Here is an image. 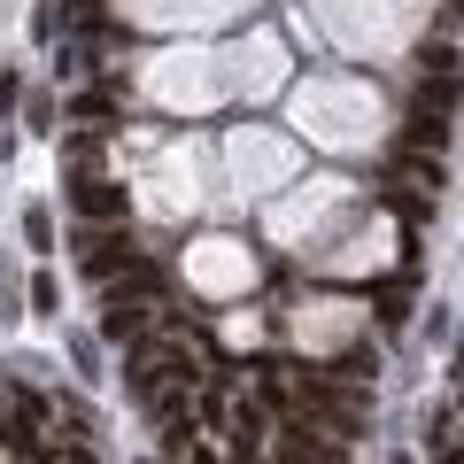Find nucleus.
I'll return each mask as SVG.
<instances>
[{"mask_svg":"<svg viewBox=\"0 0 464 464\" xmlns=\"http://www.w3.org/2000/svg\"><path fill=\"white\" fill-rule=\"evenodd\" d=\"M78 248H85V271H93L101 286H116V279H124V271L140 264V248H132V240H109V232H85Z\"/></svg>","mask_w":464,"mask_h":464,"instance_id":"f257e3e1","label":"nucleus"},{"mask_svg":"<svg viewBox=\"0 0 464 464\" xmlns=\"http://www.w3.org/2000/svg\"><path fill=\"white\" fill-rule=\"evenodd\" d=\"M70 24H85V32H93V24H101V0H70Z\"/></svg>","mask_w":464,"mask_h":464,"instance_id":"7ed1b4c3","label":"nucleus"},{"mask_svg":"<svg viewBox=\"0 0 464 464\" xmlns=\"http://www.w3.org/2000/svg\"><path fill=\"white\" fill-rule=\"evenodd\" d=\"M70 201H78V217H93V225L124 217V186H116V179H78V186H70Z\"/></svg>","mask_w":464,"mask_h":464,"instance_id":"f03ea898","label":"nucleus"}]
</instances>
